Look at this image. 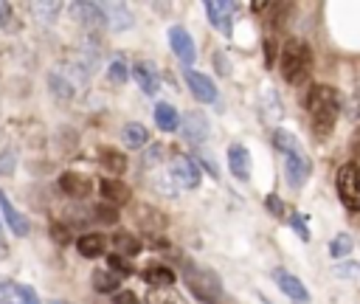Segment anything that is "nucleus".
<instances>
[{
    "label": "nucleus",
    "mask_w": 360,
    "mask_h": 304,
    "mask_svg": "<svg viewBox=\"0 0 360 304\" xmlns=\"http://www.w3.org/2000/svg\"><path fill=\"white\" fill-rule=\"evenodd\" d=\"M14 287H17V284H14V281H11L8 276H0V301H3V304H6L8 298H11Z\"/></svg>",
    "instance_id": "42"
},
{
    "label": "nucleus",
    "mask_w": 360,
    "mask_h": 304,
    "mask_svg": "<svg viewBox=\"0 0 360 304\" xmlns=\"http://www.w3.org/2000/svg\"><path fill=\"white\" fill-rule=\"evenodd\" d=\"M264 205H267V208H270L273 214H278V217H281V211H284V205L278 203V197H276V194H267V200H264Z\"/></svg>",
    "instance_id": "45"
},
{
    "label": "nucleus",
    "mask_w": 360,
    "mask_h": 304,
    "mask_svg": "<svg viewBox=\"0 0 360 304\" xmlns=\"http://www.w3.org/2000/svg\"><path fill=\"white\" fill-rule=\"evenodd\" d=\"M146 304H188V301L172 287H152L146 293Z\"/></svg>",
    "instance_id": "27"
},
{
    "label": "nucleus",
    "mask_w": 360,
    "mask_h": 304,
    "mask_svg": "<svg viewBox=\"0 0 360 304\" xmlns=\"http://www.w3.org/2000/svg\"><path fill=\"white\" fill-rule=\"evenodd\" d=\"M169 177H172V183L177 186V189H197V183H200V169L188 160V158H174L172 163H169Z\"/></svg>",
    "instance_id": "9"
},
{
    "label": "nucleus",
    "mask_w": 360,
    "mask_h": 304,
    "mask_svg": "<svg viewBox=\"0 0 360 304\" xmlns=\"http://www.w3.org/2000/svg\"><path fill=\"white\" fill-rule=\"evenodd\" d=\"M101 197H104V203H110V205H129V200H132V189L124 183V180H118V177H104L101 180Z\"/></svg>",
    "instance_id": "14"
},
{
    "label": "nucleus",
    "mask_w": 360,
    "mask_h": 304,
    "mask_svg": "<svg viewBox=\"0 0 360 304\" xmlns=\"http://www.w3.org/2000/svg\"><path fill=\"white\" fill-rule=\"evenodd\" d=\"M101 11H104L107 25H110L112 31H127V28L135 23L132 11H129L124 3H101Z\"/></svg>",
    "instance_id": "16"
},
{
    "label": "nucleus",
    "mask_w": 360,
    "mask_h": 304,
    "mask_svg": "<svg viewBox=\"0 0 360 304\" xmlns=\"http://www.w3.org/2000/svg\"><path fill=\"white\" fill-rule=\"evenodd\" d=\"M233 11H236V3H231V0H208L205 3V14H208L211 25L217 31H222V34H231V17H233Z\"/></svg>",
    "instance_id": "12"
},
{
    "label": "nucleus",
    "mask_w": 360,
    "mask_h": 304,
    "mask_svg": "<svg viewBox=\"0 0 360 304\" xmlns=\"http://www.w3.org/2000/svg\"><path fill=\"white\" fill-rule=\"evenodd\" d=\"M132 79H135V84H138L146 96H155V93L160 90V79H158V73H155L146 62H135V65H132Z\"/></svg>",
    "instance_id": "20"
},
{
    "label": "nucleus",
    "mask_w": 360,
    "mask_h": 304,
    "mask_svg": "<svg viewBox=\"0 0 360 304\" xmlns=\"http://www.w3.org/2000/svg\"><path fill=\"white\" fill-rule=\"evenodd\" d=\"M183 281L186 287L205 304H214L222 298V281L219 276L211 270V267H202V265H194V262H186L183 265Z\"/></svg>",
    "instance_id": "3"
},
{
    "label": "nucleus",
    "mask_w": 360,
    "mask_h": 304,
    "mask_svg": "<svg viewBox=\"0 0 360 304\" xmlns=\"http://www.w3.org/2000/svg\"><path fill=\"white\" fill-rule=\"evenodd\" d=\"M14 14H11V3H0V28H6V31H11L14 28Z\"/></svg>",
    "instance_id": "38"
},
{
    "label": "nucleus",
    "mask_w": 360,
    "mask_h": 304,
    "mask_svg": "<svg viewBox=\"0 0 360 304\" xmlns=\"http://www.w3.org/2000/svg\"><path fill=\"white\" fill-rule=\"evenodd\" d=\"M107 76H110L112 84H124L127 82V62L121 56H112V62L107 68Z\"/></svg>",
    "instance_id": "32"
},
{
    "label": "nucleus",
    "mask_w": 360,
    "mask_h": 304,
    "mask_svg": "<svg viewBox=\"0 0 360 304\" xmlns=\"http://www.w3.org/2000/svg\"><path fill=\"white\" fill-rule=\"evenodd\" d=\"M278 68H281L284 82L301 84L309 76V70H312V51H309V45L301 42V39H287L281 53H278Z\"/></svg>",
    "instance_id": "2"
},
{
    "label": "nucleus",
    "mask_w": 360,
    "mask_h": 304,
    "mask_svg": "<svg viewBox=\"0 0 360 304\" xmlns=\"http://www.w3.org/2000/svg\"><path fill=\"white\" fill-rule=\"evenodd\" d=\"M214 62H217V73H231V65H228V59L222 56V53H214Z\"/></svg>",
    "instance_id": "46"
},
{
    "label": "nucleus",
    "mask_w": 360,
    "mask_h": 304,
    "mask_svg": "<svg viewBox=\"0 0 360 304\" xmlns=\"http://www.w3.org/2000/svg\"><path fill=\"white\" fill-rule=\"evenodd\" d=\"M76 251H79V256H84V259H98V256H104V251H107V236H104V234H82V236L76 239Z\"/></svg>",
    "instance_id": "18"
},
{
    "label": "nucleus",
    "mask_w": 360,
    "mask_h": 304,
    "mask_svg": "<svg viewBox=\"0 0 360 304\" xmlns=\"http://www.w3.org/2000/svg\"><path fill=\"white\" fill-rule=\"evenodd\" d=\"M338 197L349 211H360V166L357 163H343L335 177Z\"/></svg>",
    "instance_id": "4"
},
{
    "label": "nucleus",
    "mask_w": 360,
    "mask_h": 304,
    "mask_svg": "<svg viewBox=\"0 0 360 304\" xmlns=\"http://www.w3.org/2000/svg\"><path fill=\"white\" fill-rule=\"evenodd\" d=\"M273 281L278 284V290H281L292 304H312V301H309V290H307L304 281H301L298 276H292L290 270L276 267V270H273Z\"/></svg>",
    "instance_id": "7"
},
{
    "label": "nucleus",
    "mask_w": 360,
    "mask_h": 304,
    "mask_svg": "<svg viewBox=\"0 0 360 304\" xmlns=\"http://www.w3.org/2000/svg\"><path fill=\"white\" fill-rule=\"evenodd\" d=\"M349 149L354 155V160H360V127L352 132V141H349Z\"/></svg>",
    "instance_id": "44"
},
{
    "label": "nucleus",
    "mask_w": 360,
    "mask_h": 304,
    "mask_svg": "<svg viewBox=\"0 0 360 304\" xmlns=\"http://www.w3.org/2000/svg\"><path fill=\"white\" fill-rule=\"evenodd\" d=\"M155 124H158L163 132H174V129L180 127V115H177V110H174L172 104L158 101V104H155Z\"/></svg>",
    "instance_id": "24"
},
{
    "label": "nucleus",
    "mask_w": 360,
    "mask_h": 304,
    "mask_svg": "<svg viewBox=\"0 0 360 304\" xmlns=\"http://www.w3.org/2000/svg\"><path fill=\"white\" fill-rule=\"evenodd\" d=\"M180 132L188 144H202V141H208V118L200 110H188L180 118Z\"/></svg>",
    "instance_id": "10"
},
{
    "label": "nucleus",
    "mask_w": 360,
    "mask_h": 304,
    "mask_svg": "<svg viewBox=\"0 0 360 304\" xmlns=\"http://www.w3.org/2000/svg\"><path fill=\"white\" fill-rule=\"evenodd\" d=\"M59 191L73 197V200H84L93 191V180L82 172H62L59 175Z\"/></svg>",
    "instance_id": "11"
},
{
    "label": "nucleus",
    "mask_w": 360,
    "mask_h": 304,
    "mask_svg": "<svg viewBox=\"0 0 360 304\" xmlns=\"http://www.w3.org/2000/svg\"><path fill=\"white\" fill-rule=\"evenodd\" d=\"M51 304H68V301H62V298H56V301H51Z\"/></svg>",
    "instance_id": "49"
},
{
    "label": "nucleus",
    "mask_w": 360,
    "mask_h": 304,
    "mask_svg": "<svg viewBox=\"0 0 360 304\" xmlns=\"http://www.w3.org/2000/svg\"><path fill=\"white\" fill-rule=\"evenodd\" d=\"M31 8L42 17V23H53V14L62 8V3H34Z\"/></svg>",
    "instance_id": "34"
},
{
    "label": "nucleus",
    "mask_w": 360,
    "mask_h": 304,
    "mask_svg": "<svg viewBox=\"0 0 360 304\" xmlns=\"http://www.w3.org/2000/svg\"><path fill=\"white\" fill-rule=\"evenodd\" d=\"M14 166H17V155H14V149L8 146V149H3V155H0V175L11 177V175H14Z\"/></svg>",
    "instance_id": "35"
},
{
    "label": "nucleus",
    "mask_w": 360,
    "mask_h": 304,
    "mask_svg": "<svg viewBox=\"0 0 360 304\" xmlns=\"http://www.w3.org/2000/svg\"><path fill=\"white\" fill-rule=\"evenodd\" d=\"M250 8L253 11H264V8H270V3H250Z\"/></svg>",
    "instance_id": "48"
},
{
    "label": "nucleus",
    "mask_w": 360,
    "mask_h": 304,
    "mask_svg": "<svg viewBox=\"0 0 360 304\" xmlns=\"http://www.w3.org/2000/svg\"><path fill=\"white\" fill-rule=\"evenodd\" d=\"M304 107L309 113V121H312L315 135L318 138H326L335 129V121H338V113H340V99H338L335 87H329V84H312L307 90Z\"/></svg>",
    "instance_id": "1"
},
{
    "label": "nucleus",
    "mask_w": 360,
    "mask_h": 304,
    "mask_svg": "<svg viewBox=\"0 0 360 304\" xmlns=\"http://www.w3.org/2000/svg\"><path fill=\"white\" fill-rule=\"evenodd\" d=\"M352 248H354L352 236H349V234H338V236L332 239V245H329V253H332V256H346Z\"/></svg>",
    "instance_id": "33"
},
{
    "label": "nucleus",
    "mask_w": 360,
    "mask_h": 304,
    "mask_svg": "<svg viewBox=\"0 0 360 304\" xmlns=\"http://www.w3.org/2000/svg\"><path fill=\"white\" fill-rule=\"evenodd\" d=\"M214 304H222V298H219V301H214Z\"/></svg>",
    "instance_id": "50"
},
{
    "label": "nucleus",
    "mask_w": 360,
    "mask_h": 304,
    "mask_svg": "<svg viewBox=\"0 0 360 304\" xmlns=\"http://www.w3.org/2000/svg\"><path fill=\"white\" fill-rule=\"evenodd\" d=\"M107 242H112V253H118V256H138L141 253V242L129 234V231H115Z\"/></svg>",
    "instance_id": "23"
},
{
    "label": "nucleus",
    "mask_w": 360,
    "mask_h": 304,
    "mask_svg": "<svg viewBox=\"0 0 360 304\" xmlns=\"http://www.w3.org/2000/svg\"><path fill=\"white\" fill-rule=\"evenodd\" d=\"M14 293H17L20 304H39V298H37L34 287H28V284H17V287H14Z\"/></svg>",
    "instance_id": "36"
},
{
    "label": "nucleus",
    "mask_w": 360,
    "mask_h": 304,
    "mask_svg": "<svg viewBox=\"0 0 360 304\" xmlns=\"http://www.w3.org/2000/svg\"><path fill=\"white\" fill-rule=\"evenodd\" d=\"M118 287H121V279H118L115 273H110L107 267L93 270V290H96V293H112V290H118Z\"/></svg>",
    "instance_id": "26"
},
{
    "label": "nucleus",
    "mask_w": 360,
    "mask_h": 304,
    "mask_svg": "<svg viewBox=\"0 0 360 304\" xmlns=\"http://www.w3.org/2000/svg\"><path fill=\"white\" fill-rule=\"evenodd\" d=\"M93 217H96L101 225H115V222H118V208L101 200V203L93 205Z\"/></svg>",
    "instance_id": "29"
},
{
    "label": "nucleus",
    "mask_w": 360,
    "mask_h": 304,
    "mask_svg": "<svg viewBox=\"0 0 360 304\" xmlns=\"http://www.w3.org/2000/svg\"><path fill=\"white\" fill-rule=\"evenodd\" d=\"M309 169H312V166H309V158H307V152H304L301 146L284 152V175H287V183H290L292 189H301V186L307 183Z\"/></svg>",
    "instance_id": "6"
},
{
    "label": "nucleus",
    "mask_w": 360,
    "mask_h": 304,
    "mask_svg": "<svg viewBox=\"0 0 360 304\" xmlns=\"http://www.w3.org/2000/svg\"><path fill=\"white\" fill-rule=\"evenodd\" d=\"M0 211H3V220L8 222V228L17 234V236H25L28 234V220L11 205V200H8V194L0 189Z\"/></svg>",
    "instance_id": "19"
},
{
    "label": "nucleus",
    "mask_w": 360,
    "mask_h": 304,
    "mask_svg": "<svg viewBox=\"0 0 360 304\" xmlns=\"http://www.w3.org/2000/svg\"><path fill=\"white\" fill-rule=\"evenodd\" d=\"M8 256V245H6V239L0 236V259H6Z\"/></svg>",
    "instance_id": "47"
},
{
    "label": "nucleus",
    "mask_w": 360,
    "mask_h": 304,
    "mask_svg": "<svg viewBox=\"0 0 360 304\" xmlns=\"http://www.w3.org/2000/svg\"><path fill=\"white\" fill-rule=\"evenodd\" d=\"M48 234H51V239L56 242V245H70L73 242V231H70V225L68 222H51V228H48Z\"/></svg>",
    "instance_id": "30"
},
{
    "label": "nucleus",
    "mask_w": 360,
    "mask_h": 304,
    "mask_svg": "<svg viewBox=\"0 0 360 304\" xmlns=\"http://www.w3.org/2000/svg\"><path fill=\"white\" fill-rule=\"evenodd\" d=\"M169 45H172L174 56H177L183 65H194V59H197V48H194L191 34H188L183 25H172V28H169Z\"/></svg>",
    "instance_id": "8"
},
{
    "label": "nucleus",
    "mask_w": 360,
    "mask_h": 304,
    "mask_svg": "<svg viewBox=\"0 0 360 304\" xmlns=\"http://www.w3.org/2000/svg\"><path fill=\"white\" fill-rule=\"evenodd\" d=\"M0 228H3V222H0Z\"/></svg>",
    "instance_id": "51"
},
{
    "label": "nucleus",
    "mask_w": 360,
    "mask_h": 304,
    "mask_svg": "<svg viewBox=\"0 0 360 304\" xmlns=\"http://www.w3.org/2000/svg\"><path fill=\"white\" fill-rule=\"evenodd\" d=\"M129 217H132L135 228L143 234H158L169 225V217L152 203H129Z\"/></svg>",
    "instance_id": "5"
},
{
    "label": "nucleus",
    "mask_w": 360,
    "mask_h": 304,
    "mask_svg": "<svg viewBox=\"0 0 360 304\" xmlns=\"http://www.w3.org/2000/svg\"><path fill=\"white\" fill-rule=\"evenodd\" d=\"M98 163H101L104 172H110L112 177H118V175L127 172V155L118 152V149H112V146H101V149H98Z\"/></svg>",
    "instance_id": "22"
},
{
    "label": "nucleus",
    "mask_w": 360,
    "mask_h": 304,
    "mask_svg": "<svg viewBox=\"0 0 360 304\" xmlns=\"http://www.w3.org/2000/svg\"><path fill=\"white\" fill-rule=\"evenodd\" d=\"M48 82H51V90H53V96L59 99V101H68V99H73V84H70V79L68 76H62V73H51L48 76Z\"/></svg>",
    "instance_id": "28"
},
{
    "label": "nucleus",
    "mask_w": 360,
    "mask_h": 304,
    "mask_svg": "<svg viewBox=\"0 0 360 304\" xmlns=\"http://www.w3.org/2000/svg\"><path fill=\"white\" fill-rule=\"evenodd\" d=\"M112 304H141V301H138V296L132 290H118L112 296Z\"/></svg>",
    "instance_id": "41"
},
{
    "label": "nucleus",
    "mask_w": 360,
    "mask_h": 304,
    "mask_svg": "<svg viewBox=\"0 0 360 304\" xmlns=\"http://www.w3.org/2000/svg\"><path fill=\"white\" fill-rule=\"evenodd\" d=\"M290 228H292L304 242L309 239V231H307V225H304V217H301V214H292V217H290Z\"/></svg>",
    "instance_id": "37"
},
{
    "label": "nucleus",
    "mask_w": 360,
    "mask_h": 304,
    "mask_svg": "<svg viewBox=\"0 0 360 304\" xmlns=\"http://www.w3.org/2000/svg\"><path fill=\"white\" fill-rule=\"evenodd\" d=\"M121 138H124V144H127L129 149H141V146L149 141V132H146V127H143V124L129 121V124H124Z\"/></svg>",
    "instance_id": "25"
},
{
    "label": "nucleus",
    "mask_w": 360,
    "mask_h": 304,
    "mask_svg": "<svg viewBox=\"0 0 360 304\" xmlns=\"http://www.w3.org/2000/svg\"><path fill=\"white\" fill-rule=\"evenodd\" d=\"M70 11H73V14H76V20H79V23H84L90 31H96V28L107 25V17H104V11H101V3H73V6H70Z\"/></svg>",
    "instance_id": "15"
},
{
    "label": "nucleus",
    "mask_w": 360,
    "mask_h": 304,
    "mask_svg": "<svg viewBox=\"0 0 360 304\" xmlns=\"http://www.w3.org/2000/svg\"><path fill=\"white\" fill-rule=\"evenodd\" d=\"M276 53H278L276 39H264V65H267V68H273V65H276Z\"/></svg>",
    "instance_id": "39"
},
{
    "label": "nucleus",
    "mask_w": 360,
    "mask_h": 304,
    "mask_svg": "<svg viewBox=\"0 0 360 304\" xmlns=\"http://www.w3.org/2000/svg\"><path fill=\"white\" fill-rule=\"evenodd\" d=\"M228 169L236 180H250V155L242 144H231L228 149Z\"/></svg>",
    "instance_id": "17"
},
{
    "label": "nucleus",
    "mask_w": 360,
    "mask_h": 304,
    "mask_svg": "<svg viewBox=\"0 0 360 304\" xmlns=\"http://www.w3.org/2000/svg\"><path fill=\"white\" fill-rule=\"evenodd\" d=\"M174 270L169 265H160V262H149L143 267V281L152 284V287H172L174 284Z\"/></svg>",
    "instance_id": "21"
},
{
    "label": "nucleus",
    "mask_w": 360,
    "mask_h": 304,
    "mask_svg": "<svg viewBox=\"0 0 360 304\" xmlns=\"http://www.w3.org/2000/svg\"><path fill=\"white\" fill-rule=\"evenodd\" d=\"M357 267H360L357 262H343V265H338V270H335V273H338V276H354V273H357Z\"/></svg>",
    "instance_id": "43"
},
{
    "label": "nucleus",
    "mask_w": 360,
    "mask_h": 304,
    "mask_svg": "<svg viewBox=\"0 0 360 304\" xmlns=\"http://www.w3.org/2000/svg\"><path fill=\"white\" fill-rule=\"evenodd\" d=\"M107 270L121 279V276H129V273H132V265H129V259H124V256H118V253H110V256H107Z\"/></svg>",
    "instance_id": "31"
},
{
    "label": "nucleus",
    "mask_w": 360,
    "mask_h": 304,
    "mask_svg": "<svg viewBox=\"0 0 360 304\" xmlns=\"http://www.w3.org/2000/svg\"><path fill=\"white\" fill-rule=\"evenodd\" d=\"M186 84H188V90H191V96H194L197 101H202V104L217 101V87H214V82H211L205 73H200V70H186Z\"/></svg>",
    "instance_id": "13"
},
{
    "label": "nucleus",
    "mask_w": 360,
    "mask_h": 304,
    "mask_svg": "<svg viewBox=\"0 0 360 304\" xmlns=\"http://www.w3.org/2000/svg\"><path fill=\"white\" fill-rule=\"evenodd\" d=\"M160 152H163V146H160V144L149 146V149L143 152V166H155V163H160Z\"/></svg>",
    "instance_id": "40"
}]
</instances>
